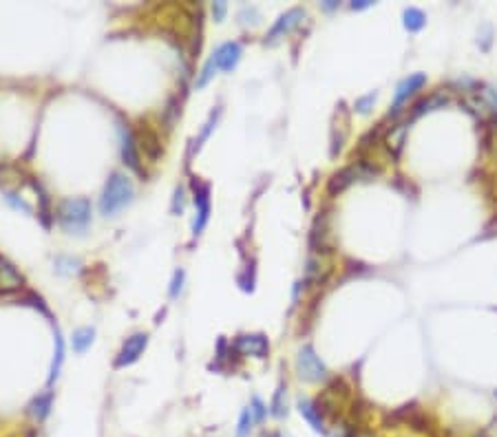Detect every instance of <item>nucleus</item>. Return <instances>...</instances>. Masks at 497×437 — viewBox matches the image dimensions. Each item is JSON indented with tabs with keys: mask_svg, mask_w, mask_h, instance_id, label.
<instances>
[{
	"mask_svg": "<svg viewBox=\"0 0 497 437\" xmlns=\"http://www.w3.org/2000/svg\"><path fill=\"white\" fill-rule=\"evenodd\" d=\"M133 195H135L133 181L127 174L113 172L104 185L102 197H99V212L104 217H115L120 210H124L133 201Z\"/></svg>",
	"mask_w": 497,
	"mask_h": 437,
	"instance_id": "f257e3e1",
	"label": "nucleus"
},
{
	"mask_svg": "<svg viewBox=\"0 0 497 437\" xmlns=\"http://www.w3.org/2000/svg\"><path fill=\"white\" fill-rule=\"evenodd\" d=\"M58 223L65 228L69 234L86 230L91 221V201L84 197L78 199H62L56 210Z\"/></svg>",
	"mask_w": 497,
	"mask_h": 437,
	"instance_id": "f03ea898",
	"label": "nucleus"
},
{
	"mask_svg": "<svg viewBox=\"0 0 497 437\" xmlns=\"http://www.w3.org/2000/svg\"><path fill=\"white\" fill-rule=\"evenodd\" d=\"M296 371H298V378L305 380V382H323V380H327V367L323 365V360L316 356L312 345H303L301 349H298Z\"/></svg>",
	"mask_w": 497,
	"mask_h": 437,
	"instance_id": "7ed1b4c3",
	"label": "nucleus"
},
{
	"mask_svg": "<svg viewBox=\"0 0 497 437\" xmlns=\"http://www.w3.org/2000/svg\"><path fill=\"white\" fill-rule=\"evenodd\" d=\"M303 18H305V9H301V7H294L290 11H285V14L275 22V27L268 31L266 44H275L277 40H281L288 33H292L298 27V24L303 22Z\"/></svg>",
	"mask_w": 497,
	"mask_h": 437,
	"instance_id": "20e7f679",
	"label": "nucleus"
},
{
	"mask_svg": "<svg viewBox=\"0 0 497 437\" xmlns=\"http://www.w3.org/2000/svg\"><path fill=\"white\" fill-rule=\"evenodd\" d=\"M425 84H427V76H425V73H412V76H407L405 80L398 82L396 93H393V106H391V113H389V115H398L400 106H402L414 93H418Z\"/></svg>",
	"mask_w": 497,
	"mask_h": 437,
	"instance_id": "39448f33",
	"label": "nucleus"
},
{
	"mask_svg": "<svg viewBox=\"0 0 497 437\" xmlns=\"http://www.w3.org/2000/svg\"><path fill=\"white\" fill-rule=\"evenodd\" d=\"M146 345H148V333H133L131 338H127V343L122 345L120 354L115 358V367L122 369V367L133 365V362H138L140 356L144 354Z\"/></svg>",
	"mask_w": 497,
	"mask_h": 437,
	"instance_id": "423d86ee",
	"label": "nucleus"
},
{
	"mask_svg": "<svg viewBox=\"0 0 497 437\" xmlns=\"http://www.w3.org/2000/svg\"><path fill=\"white\" fill-rule=\"evenodd\" d=\"M234 349H237L241 356L266 358L270 352V343L263 333H243L234 340Z\"/></svg>",
	"mask_w": 497,
	"mask_h": 437,
	"instance_id": "0eeeda50",
	"label": "nucleus"
},
{
	"mask_svg": "<svg viewBox=\"0 0 497 437\" xmlns=\"http://www.w3.org/2000/svg\"><path fill=\"white\" fill-rule=\"evenodd\" d=\"M195 206H197V219L193 223V232L202 234L210 217V185L195 183Z\"/></svg>",
	"mask_w": 497,
	"mask_h": 437,
	"instance_id": "6e6552de",
	"label": "nucleus"
},
{
	"mask_svg": "<svg viewBox=\"0 0 497 437\" xmlns=\"http://www.w3.org/2000/svg\"><path fill=\"white\" fill-rule=\"evenodd\" d=\"M122 159L133 172L146 174L144 166H142V157H140V146H138V142H135V135L131 131L122 133Z\"/></svg>",
	"mask_w": 497,
	"mask_h": 437,
	"instance_id": "1a4fd4ad",
	"label": "nucleus"
},
{
	"mask_svg": "<svg viewBox=\"0 0 497 437\" xmlns=\"http://www.w3.org/2000/svg\"><path fill=\"white\" fill-rule=\"evenodd\" d=\"M22 277L20 272L9 263L5 256H0V294H11L18 292L22 287Z\"/></svg>",
	"mask_w": 497,
	"mask_h": 437,
	"instance_id": "9d476101",
	"label": "nucleus"
},
{
	"mask_svg": "<svg viewBox=\"0 0 497 437\" xmlns=\"http://www.w3.org/2000/svg\"><path fill=\"white\" fill-rule=\"evenodd\" d=\"M215 60L221 71H232L241 60V44L239 42H223L215 51Z\"/></svg>",
	"mask_w": 497,
	"mask_h": 437,
	"instance_id": "9b49d317",
	"label": "nucleus"
},
{
	"mask_svg": "<svg viewBox=\"0 0 497 437\" xmlns=\"http://www.w3.org/2000/svg\"><path fill=\"white\" fill-rule=\"evenodd\" d=\"M296 406H298V413H301L307 420V424L316 433H327L325 420H323V413H320V409L316 406V402H312V399H307V397H298Z\"/></svg>",
	"mask_w": 497,
	"mask_h": 437,
	"instance_id": "f8f14e48",
	"label": "nucleus"
},
{
	"mask_svg": "<svg viewBox=\"0 0 497 437\" xmlns=\"http://www.w3.org/2000/svg\"><path fill=\"white\" fill-rule=\"evenodd\" d=\"M135 142L142 148V151L151 157L153 161L161 157V142H159V135L155 131H151L148 126H142V131L135 135Z\"/></svg>",
	"mask_w": 497,
	"mask_h": 437,
	"instance_id": "ddd939ff",
	"label": "nucleus"
},
{
	"mask_svg": "<svg viewBox=\"0 0 497 437\" xmlns=\"http://www.w3.org/2000/svg\"><path fill=\"white\" fill-rule=\"evenodd\" d=\"M449 104V95L446 93H431L429 97H422L420 102L414 104V110H412V117H420L425 113H431V110H438L442 106Z\"/></svg>",
	"mask_w": 497,
	"mask_h": 437,
	"instance_id": "4468645a",
	"label": "nucleus"
},
{
	"mask_svg": "<svg viewBox=\"0 0 497 437\" xmlns=\"http://www.w3.org/2000/svg\"><path fill=\"white\" fill-rule=\"evenodd\" d=\"M407 124H396V126H391V131L384 135V144H387L389 148V153L393 157H398L402 153V146H405V140H407Z\"/></svg>",
	"mask_w": 497,
	"mask_h": 437,
	"instance_id": "2eb2a0df",
	"label": "nucleus"
},
{
	"mask_svg": "<svg viewBox=\"0 0 497 437\" xmlns=\"http://www.w3.org/2000/svg\"><path fill=\"white\" fill-rule=\"evenodd\" d=\"M402 24H405V29L407 31H420L422 27L427 24V16H425V11L418 9V7H407L405 9V14H402Z\"/></svg>",
	"mask_w": 497,
	"mask_h": 437,
	"instance_id": "dca6fc26",
	"label": "nucleus"
},
{
	"mask_svg": "<svg viewBox=\"0 0 497 437\" xmlns=\"http://www.w3.org/2000/svg\"><path fill=\"white\" fill-rule=\"evenodd\" d=\"M51 402H54V393H51V391H44V393H40V395L31 402L29 413H31L35 420H38V422H42V420L49 415V411H51Z\"/></svg>",
	"mask_w": 497,
	"mask_h": 437,
	"instance_id": "f3484780",
	"label": "nucleus"
},
{
	"mask_svg": "<svg viewBox=\"0 0 497 437\" xmlns=\"http://www.w3.org/2000/svg\"><path fill=\"white\" fill-rule=\"evenodd\" d=\"M270 413L275 418L288 415V389H285V384H279V389L275 391V397H272V404H270Z\"/></svg>",
	"mask_w": 497,
	"mask_h": 437,
	"instance_id": "a211bd4d",
	"label": "nucleus"
},
{
	"mask_svg": "<svg viewBox=\"0 0 497 437\" xmlns=\"http://www.w3.org/2000/svg\"><path fill=\"white\" fill-rule=\"evenodd\" d=\"M93 338H95V331L91 327H80L73 331V352L76 354H84L86 349L93 345Z\"/></svg>",
	"mask_w": 497,
	"mask_h": 437,
	"instance_id": "6ab92c4d",
	"label": "nucleus"
},
{
	"mask_svg": "<svg viewBox=\"0 0 497 437\" xmlns=\"http://www.w3.org/2000/svg\"><path fill=\"white\" fill-rule=\"evenodd\" d=\"M219 67H217V60H215V56L210 58L206 65H204V69H202V73H199V78L195 80V86L197 89H204V86H208V82L215 78V71H217Z\"/></svg>",
	"mask_w": 497,
	"mask_h": 437,
	"instance_id": "aec40b11",
	"label": "nucleus"
},
{
	"mask_svg": "<svg viewBox=\"0 0 497 437\" xmlns=\"http://www.w3.org/2000/svg\"><path fill=\"white\" fill-rule=\"evenodd\" d=\"M62 360H65V343H62V336L56 331V358H54V365H51V376H49V382H54L58 378Z\"/></svg>",
	"mask_w": 497,
	"mask_h": 437,
	"instance_id": "412c9836",
	"label": "nucleus"
},
{
	"mask_svg": "<svg viewBox=\"0 0 497 437\" xmlns=\"http://www.w3.org/2000/svg\"><path fill=\"white\" fill-rule=\"evenodd\" d=\"M376 97H378L376 91H371V93H367L363 97H358L356 102H354V110H356V113H360V115H369L371 108H374Z\"/></svg>",
	"mask_w": 497,
	"mask_h": 437,
	"instance_id": "4be33fe9",
	"label": "nucleus"
},
{
	"mask_svg": "<svg viewBox=\"0 0 497 437\" xmlns=\"http://www.w3.org/2000/svg\"><path fill=\"white\" fill-rule=\"evenodd\" d=\"M252 424H254V418H252V411L250 406L241 411L239 415V427H237V437H247L252 431Z\"/></svg>",
	"mask_w": 497,
	"mask_h": 437,
	"instance_id": "5701e85b",
	"label": "nucleus"
},
{
	"mask_svg": "<svg viewBox=\"0 0 497 437\" xmlns=\"http://www.w3.org/2000/svg\"><path fill=\"white\" fill-rule=\"evenodd\" d=\"M217 117H219V110H217V113H213V115H210V119H208V124H206V129L202 131V135H199V140L195 142V148H199V146H202L206 140H208V135H210V131H213L215 129V124H217Z\"/></svg>",
	"mask_w": 497,
	"mask_h": 437,
	"instance_id": "b1692460",
	"label": "nucleus"
},
{
	"mask_svg": "<svg viewBox=\"0 0 497 437\" xmlns=\"http://www.w3.org/2000/svg\"><path fill=\"white\" fill-rule=\"evenodd\" d=\"M250 411H252V418H254V422H263V420H266V404L261 402L259 397H252Z\"/></svg>",
	"mask_w": 497,
	"mask_h": 437,
	"instance_id": "393cba45",
	"label": "nucleus"
},
{
	"mask_svg": "<svg viewBox=\"0 0 497 437\" xmlns=\"http://www.w3.org/2000/svg\"><path fill=\"white\" fill-rule=\"evenodd\" d=\"M181 283H184V272L177 270V272H175V277H172V285H170V296H172V298H177V296H179V292H181Z\"/></svg>",
	"mask_w": 497,
	"mask_h": 437,
	"instance_id": "a878e982",
	"label": "nucleus"
},
{
	"mask_svg": "<svg viewBox=\"0 0 497 437\" xmlns=\"http://www.w3.org/2000/svg\"><path fill=\"white\" fill-rule=\"evenodd\" d=\"M7 201H9L11 206H14L16 210H22V212H31V208H29L27 204H24L22 199H18L14 192H9V195H7Z\"/></svg>",
	"mask_w": 497,
	"mask_h": 437,
	"instance_id": "bb28decb",
	"label": "nucleus"
},
{
	"mask_svg": "<svg viewBox=\"0 0 497 437\" xmlns=\"http://www.w3.org/2000/svg\"><path fill=\"white\" fill-rule=\"evenodd\" d=\"M226 11H228V5L223 3V0H219V3H213V16L217 22L223 20V16H226Z\"/></svg>",
	"mask_w": 497,
	"mask_h": 437,
	"instance_id": "cd10ccee",
	"label": "nucleus"
},
{
	"mask_svg": "<svg viewBox=\"0 0 497 437\" xmlns=\"http://www.w3.org/2000/svg\"><path fill=\"white\" fill-rule=\"evenodd\" d=\"M172 212H175V215H181V212H184V188H177V190H175V201H172Z\"/></svg>",
	"mask_w": 497,
	"mask_h": 437,
	"instance_id": "c85d7f7f",
	"label": "nucleus"
},
{
	"mask_svg": "<svg viewBox=\"0 0 497 437\" xmlns=\"http://www.w3.org/2000/svg\"><path fill=\"white\" fill-rule=\"evenodd\" d=\"M367 7H371V0H354V3H352V9L356 11H360V9H367Z\"/></svg>",
	"mask_w": 497,
	"mask_h": 437,
	"instance_id": "c756f323",
	"label": "nucleus"
},
{
	"mask_svg": "<svg viewBox=\"0 0 497 437\" xmlns=\"http://www.w3.org/2000/svg\"><path fill=\"white\" fill-rule=\"evenodd\" d=\"M339 7V3L336 0H327V3H323V9H327V11H332V9H336Z\"/></svg>",
	"mask_w": 497,
	"mask_h": 437,
	"instance_id": "7c9ffc66",
	"label": "nucleus"
},
{
	"mask_svg": "<svg viewBox=\"0 0 497 437\" xmlns=\"http://www.w3.org/2000/svg\"><path fill=\"white\" fill-rule=\"evenodd\" d=\"M360 437H371V435H360Z\"/></svg>",
	"mask_w": 497,
	"mask_h": 437,
	"instance_id": "2f4dec72",
	"label": "nucleus"
},
{
	"mask_svg": "<svg viewBox=\"0 0 497 437\" xmlns=\"http://www.w3.org/2000/svg\"><path fill=\"white\" fill-rule=\"evenodd\" d=\"M495 399H497V391H495Z\"/></svg>",
	"mask_w": 497,
	"mask_h": 437,
	"instance_id": "473e14b6",
	"label": "nucleus"
},
{
	"mask_svg": "<svg viewBox=\"0 0 497 437\" xmlns=\"http://www.w3.org/2000/svg\"><path fill=\"white\" fill-rule=\"evenodd\" d=\"M495 124H497V117H495Z\"/></svg>",
	"mask_w": 497,
	"mask_h": 437,
	"instance_id": "72a5a7b5",
	"label": "nucleus"
}]
</instances>
